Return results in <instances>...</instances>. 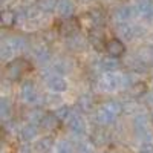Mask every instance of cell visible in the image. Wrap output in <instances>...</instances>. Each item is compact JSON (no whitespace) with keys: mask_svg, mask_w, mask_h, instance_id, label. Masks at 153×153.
<instances>
[{"mask_svg":"<svg viewBox=\"0 0 153 153\" xmlns=\"http://www.w3.org/2000/svg\"><path fill=\"white\" fill-rule=\"evenodd\" d=\"M123 86V75H115L112 72H106L98 81V87L103 92H115Z\"/></svg>","mask_w":153,"mask_h":153,"instance_id":"obj_1","label":"cell"},{"mask_svg":"<svg viewBox=\"0 0 153 153\" xmlns=\"http://www.w3.org/2000/svg\"><path fill=\"white\" fill-rule=\"evenodd\" d=\"M28 68V63L22 60V58H17V60H12L6 65V69H5V76L9 80V81H17L22 78L23 72L26 71Z\"/></svg>","mask_w":153,"mask_h":153,"instance_id":"obj_2","label":"cell"},{"mask_svg":"<svg viewBox=\"0 0 153 153\" xmlns=\"http://www.w3.org/2000/svg\"><path fill=\"white\" fill-rule=\"evenodd\" d=\"M78 22H76L75 19L69 17V19H65L61 23H60V26H58V32L63 35V37H72L75 34H78Z\"/></svg>","mask_w":153,"mask_h":153,"instance_id":"obj_3","label":"cell"},{"mask_svg":"<svg viewBox=\"0 0 153 153\" xmlns=\"http://www.w3.org/2000/svg\"><path fill=\"white\" fill-rule=\"evenodd\" d=\"M106 52H107V55L117 57V58L124 55L126 46H124L123 40H120V38H110V40H107V43H106Z\"/></svg>","mask_w":153,"mask_h":153,"instance_id":"obj_4","label":"cell"},{"mask_svg":"<svg viewBox=\"0 0 153 153\" xmlns=\"http://www.w3.org/2000/svg\"><path fill=\"white\" fill-rule=\"evenodd\" d=\"M48 87H49L54 94H61V92H66L68 83H66V80L63 78L61 75L54 74V75H49V76H48Z\"/></svg>","mask_w":153,"mask_h":153,"instance_id":"obj_5","label":"cell"},{"mask_svg":"<svg viewBox=\"0 0 153 153\" xmlns=\"http://www.w3.org/2000/svg\"><path fill=\"white\" fill-rule=\"evenodd\" d=\"M117 115L118 113H115L107 104H104L97 110V121L100 124H103V126H109L117 120Z\"/></svg>","mask_w":153,"mask_h":153,"instance_id":"obj_6","label":"cell"},{"mask_svg":"<svg viewBox=\"0 0 153 153\" xmlns=\"http://www.w3.org/2000/svg\"><path fill=\"white\" fill-rule=\"evenodd\" d=\"M69 127H71V130L76 135H83L86 132V120L81 117L80 113H71V117H69Z\"/></svg>","mask_w":153,"mask_h":153,"instance_id":"obj_7","label":"cell"},{"mask_svg":"<svg viewBox=\"0 0 153 153\" xmlns=\"http://www.w3.org/2000/svg\"><path fill=\"white\" fill-rule=\"evenodd\" d=\"M117 32L120 34L121 38L124 40H132L133 37L139 35V26H132L127 22L124 23H117Z\"/></svg>","mask_w":153,"mask_h":153,"instance_id":"obj_8","label":"cell"},{"mask_svg":"<svg viewBox=\"0 0 153 153\" xmlns=\"http://www.w3.org/2000/svg\"><path fill=\"white\" fill-rule=\"evenodd\" d=\"M135 14H139L136 8H130V6H121L118 9H115L113 12V20L117 23H124L129 19L135 17Z\"/></svg>","mask_w":153,"mask_h":153,"instance_id":"obj_9","label":"cell"},{"mask_svg":"<svg viewBox=\"0 0 153 153\" xmlns=\"http://www.w3.org/2000/svg\"><path fill=\"white\" fill-rule=\"evenodd\" d=\"M89 43L94 46V49L97 51H106V40H104V35L103 32L100 31V26H97L95 29H92L89 32Z\"/></svg>","mask_w":153,"mask_h":153,"instance_id":"obj_10","label":"cell"},{"mask_svg":"<svg viewBox=\"0 0 153 153\" xmlns=\"http://www.w3.org/2000/svg\"><path fill=\"white\" fill-rule=\"evenodd\" d=\"M20 97L26 103H34L37 95H35V86L32 81H23L20 87Z\"/></svg>","mask_w":153,"mask_h":153,"instance_id":"obj_11","label":"cell"},{"mask_svg":"<svg viewBox=\"0 0 153 153\" xmlns=\"http://www.w3.org/2000/svg\"><path fill=\"white\" fill-rule=\"evenodd\" d=\"M37 133H38V130H37L35 124L29 123V124L23 126L22 129H20V132H19V136H20V139H22L23 143H29V141H32V139L37 136Z\"/></svg>","mask_w":153,"mask_h":153,"instance_id":"obj_12","label":"cell"},{"mask_svg":"<svg viewBox=\"0 0 153 153\" xmlns=\"http://www.w3.org/2000/svg\"><path fill=\"white\" fill-rule=\"evenodd\" d=\"M52 149H54V139H52V136L40 138L34 144V152H37V153H49Z\"/></svg>","mask_w":153,"mask_h":153,"instance_id":"obj_13","label":"cell"},{"mask_svg":"<svg viewBox=\"0 0 153 153\" xmlns=\"http://www.w3.org/2000/svg\"><path fill=\"white\" fill-rule=\"evenodd\" d=\"M74 9H75V6H74V3L71 2V0H58L55 11L63 19H69L74 14Z\"/></svg>","mask_w":153,"mask_h":153,"instance_id":"obj_14","label":"cell"},{"mask_svg":"<svg viewBox=\"0 0 153 153\" xmlns=\"http://www.w3.org/2000/svg\"><path fill=\"white\" fill-rule=\"evenodd\" d=\"M60 121L61 120L57 117L55 113H46L43 117V120H42V123H40V126L43 127L45 130H55V129H58Z\"/></svg>","mask_w":153,"mask_h":153,"instance_id":"obj_15","label":"cell"},{"mask_svg":"<svg viewBox=\"0 0 153 153\" xmlns=\"http://www.w3.org/2000/svg\"><path fill=\"white\" fill-rule=\"evenodd\" d=\"M133 124H135V130L138 132L139 136H144V135L150 136V132L147 129V117L146 115H138V117H135Z\"/></svg>","mask_w":153,"mask_h":153,"instance_id":"obj_16","label":"cell"},{"mask_svg":"<svg viewBox=\"0 0 153 153\" xmlns=\"http://www.w3.org/2000/svg\"><path fill=\"white\" fill-rule=\"evenodd\" d=\"M78 109H80V112H84V113H89V112H92L94 110V98H92V95H89V94H84V95H81L80 98H78Z\"/></svg>","mask_w":153,"mask_h":153,"instance_id":"obj_17","label":"cell"},{"mask_svg":"<svg viewBox=\"0 0 153 153\" xmlns=\"http://www.w3.org/2000/svg\"><path fill=\"white\" fill-rule=\"evenodd\" d=\"M136 9L143 17H153V0H138Z\"/></svg>","mask_w":153,"mask_h":153,"instance_id":"obj_18","label":"cell"},{"mask_svg":"<svg viewBox=\"0 0 153 153\" xmlns=\"http://www.w3.org/2000/svg\"><path fill=\"white\" fill-rule=\"evenodd\" d=\"M110 141V136L104 129H97L92 135V143L95 146H106Z\"/></svg>","mask_w":153,"mask_h":153,"instance_id":"obj_19","label":"cell"},{"mask_svg":"<svg viewBox=\"0 0 153 153\" xmlns=\"http://www.w3.org/2000/svg\"><path fill=\"white\" fill-rule=\"evenodd\" d=\"M16 12L11 11V9H3L2 11V16H0V23H2L3 28H11L12 25L16 23Z\"/></svg>","mask_w":153,"mask_h":153,"instance_id":"obj_20","label":"cell"},{"mask_svg":"<svg viewBox=\"0 0 153 153\" xmlns=\"http://www.w3.org/2000/svg\"><path fill=\"white\" fill-rule=\"evenodd\" d=\"M34 57L38 63H42V65H46V63L51 60V52L46 46H37L34 49Z\"/></svg>","mask_w":153,"mask_h":153,"instance_id":"obj_21","label":"cell"},{"mask_svg":"<svg viewBox=\"0 0 153 153\" xmlns=\"http://www.w3.org/2000/svg\"><path fill=\"white\" fill-rule=\"evenodd\" d=\"M71 69H72V63H71L69 60H66V58H60L55 65L52 66V72H54V74H58V75L66 74V72H69Z\"/></svg>","mask_w":153,"mask_h":153,"instance_id":"obj_22","label":"cell"},{"mask_svg":"<svg viewBox=\"0 0 153 153\" xmlns=\"http://www.w3.org/2000/svg\"><path fill=\"white\" fill-rule=\"evenodd\" d=\"M87 17H89V20H91V23L94 25V28L101 26V25L104 23V20H106L104 12L101 11V9H92V11L87 14Z\"/></svg>","mask_w":153,"mask_h":153,"instance_id":"obj_23","label":"cell"},{"mask_svg":"<svg viewBox=\"0 0 153 153\" xmlns=\"http://www.w3.org/2000/svg\"><path fill=\"white\" fill-rule=\"evenodd\" d=\"M120 68V61L117 60V57H110L109 58H104L101 60V69L106 71V72H113Z\"/></svg>","mask_w":153,"mask_h":153,"instance_id":"obj_24","label":"cell"},{"mask_svg":"<svg viewBox=\"0 0 153 153\" xmlns=\"http://www.w3.org/2000/svg\"><path fill=\"white\" fill-rule=\"evenodd\" d=\"M5 42H6L9 46L14 48V51H22V49L26 48V40H25L23 37H19V35H12V37L6 38Z\"/></svg>","mask_w":153,"mask_h":153,"instance_id":"obj_25","label":"cell"},{"mask_svg":"<svg viewBox=\"0 0 153 153\" xmlns=\"http://www.w3.org/2000/svg\"><path fill=\"white\" fill-rule=\"evenodd\" d=\"M0 112H2V120L6 121L8 118H11V113H12V106L9 103L8 98H2V103H0Z\"/></svg>","mask_w":153,"mask_h":153,"instance_id":"obj_26","label":"cell"},{"mask_svg":"<svg viewBox=\"0 0 153 153\" xmlns=\"http://www.w3.org/2000/svg\"><path fill=\"white\" fill-rule=\"evenodd\" d=\"M57 3H58V0H38L37 6L43 12H52L57 9Z\"/></svg>","mask_w":153,"mask_h":153,"instance_id":"obj_27","label":"cell"},{"mask_svg":"<svg viewBox=\"0 0 153 153\" xmlns=\"http://www.w3.org/2000/svg\"><path fill=\"white\" fill-rule=\"evenodd\" d=\"M68 46L74 51H78L81 48H84V40L78 35V34H75L72 37H68Z\"/></svg>","mask_w":153,"mask_h":153,"instance_id":"obj_28","label":"cell"},{"mask_svg":"<svg viewBox=\"0 0 153 153\" xmlns=\"http://www.w3.org/2000/svg\"><path fill=\"white\" fill-rule=\"evenodd\" d=\"M129 89H130V95L135 97V98H138V97H143V95L146 94L147 86H146L144 83H141V81H138V83H133Z\"/></svg>","mask_w":153,"mask_h":153,"instance_id":"obj_29","label":"cell"},{"mask_svg":"<svg viewBox=\"0 0 153 153\" xmlns=\"http://www.w3.org/2000/svg\"><path fill=\"white\" fill-rule=\"evenodd\" d=\"M43 117H45V113H43L42 109H34L28 113V121L32 123V124H40Z\"/></svg>","mask_w":153,"mask_h":153,"instance_id":"obj_30","label":"cell"},{"mask_svg":"<svg viewBox=\"0 0 153 153\" xmlns=\"http://www.w3.org/2000/svg\"><path fill=\"white\" fill-rule=\"evenodd\" d=\"M94 152H95L94 143L87 141V139L81 141V143L78 144V147H76V153H94Z\"/></svg>","mask_w":153,"mask_h":153,"instance_id":"obj_31","label":"cell"},{"mask_svg":"<svg viewBox=\"0 0 153 153\" xmlns=\"http://www.w3.org/2000/svg\"><path fill=\"white\" fill-rule=\"evenodd\" d=\"M55 153H74V147L68 141H60L55 147Z\"/></svg>","mask_w":153,"mask_h":153,"instance_id":"obj_32","label":"cell"},{"mask_svg":"<svg viewBox=\"0 0 153 153\" xmlns=\"http://www.w3.org/2000/svg\"><path fill=\"white\" fill-rule=\"evenodd\" d=\"M71 109L68 107V106H60L57 110H55V115L61 120V121H65V120H69V117H71Z\"/></svg>","mask_w":153,"mask_h":153,"instance_id":"obj_33","label":"cell"},{"mask_svg":"<svg viewBox=\"0 0 153 153\" xmlns=\"http://www.w3.org/2000/svg\"><path fill=\"white\" fill-rule=\"evenodd\" d=\"M14 52H16L14 48L9 46L6 42H3V45H2V58L3 60H9L12 55H14Z\"/></svg>","mask_w":153,"mask_h":153,"instance_id":"obj_34","label":"cell"},{"mask_svg":"<svg viewBox=\"0 0 153 153\" xmlns=\"http://www.w3.org/2000/svg\"><path fill=\"white\" fill-rule=\"evenodd\" d=\"M107 106L115 112V113H121V110H123V104L120 103V101H115V100H112V101H109L107 103Z\"/></svg>","mask_w":153,"mask_h":153,"instance_id":"obj_35","label":"cell"},{"mask_svg":"<svg viewBox=\"0 0 153 153\" xmlns=\"http://www.w3.org/2000/svg\"><path fill=\"white\" fill-rule=\"evenodd\" d=\"M139 153H153V144L152 143H144L139 149Z\"/></svg>","mask_w":153,"mask_h":153,"instance_id":"obj_36","label":"cell"},{"mask_svg":"<svg viewBox=\"0 0 153 153\" xmlns=\"http://www.w3.org/2000/svg\"><path fill=\"white\" fill-rule=\"evenodd\" d=\"M48 100H49V104H57V103H60V97H48Z\"/></svg>","mask_w":153,"mask_h":153,"instance_id":"obj_37","label":"cell"},{"mask_svg":"<svg viewBox=\"0 0 153 153\" xmlns=\"http://www.w3.org/2000/svg\"><path fill=\"white\" fill-rule=\"evenodd\" d=\"M19 153H31V149L28 146H23V147L19 149Z\"/></svg>","mask_w":153,"mask_h":153,"instance_id":"obj_38","label":"cell"},{"mask_svg":"<svg viewBox=\"0 0 153 153\" xmlns=\"http://www.w3.org/2000/svg\"><path fill=\"white\" fill-rule=\"evenodd\" d=\"M147 104H149V106H153V92H150V94L147 95Z\"/></svg>","mask_w":153,"mask_h":153,"instance_id":"obj_39","label":"cell"},{"mask_svg":"<svg viewBox=\"0 0 153 153\" xmlns=\"http://www.w3.org/2000/svg\"><path fill=\"white\" fill-rule=\"evenodd\" d=\"M152 121H153V115H152Z\"/></svg>","mask_w":153,"mask_h":153,"instance_id":"obj_40","label":"cell"},{"mask_svg":"<svg viewBox=\"0 0 153 153\" xmlns=\"http://www.w3.org/2000/svg\"><path fill=\"white\" fill-rule=\"evenodd\" d=\"M152 55H153V51H152Z\"/></svg>","mask_w":153,"mask_h":153,"instance_id":"obj_41","label":"cell"}]
</instances>
